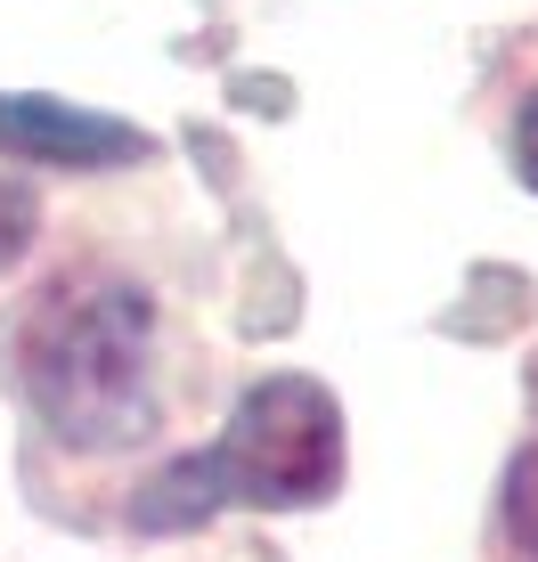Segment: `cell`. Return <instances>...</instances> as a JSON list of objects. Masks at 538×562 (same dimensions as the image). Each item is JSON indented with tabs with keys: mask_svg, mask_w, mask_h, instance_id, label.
<instances>
[{
	"mask_svg": "<svg viewBox=\"0 0 538 562\" xmlns=\"http://www.w3.org/2000/svg\"><path fill=\"white\" fill-rule=\"evenodd\" d=\"M25 400L66 449H139L164 416L156 310L123 278H74L25 318Z\"/></svg>",
	"mask_w": 538,
	"mask_h": 562,
	"instance_id": "6da1fadb",
	"label": "cell"
},
{
	"mask_svg": "<svg viewBox=\"0 0 538 562\" xmlns=\"http://www.w3.org/2000/svg\"><path fill=\"white\" fill-rule=\"evenodd\" d=\"M335 481H343V408L311 375H269L237 400L213 449L180 457L171 473L147 481L131 521L139 530H197L228 506L285 514V506L335 497Z\"/></svg>",
	"mask_w": 538,
	"mask_h": 562,
	"instance_id": "7a4b0ae2",
	"label": "cell"
},
{
	"mask_svg": "<svg viewBox=\"0 0 538 562\" xmlns=\"http://www.w3.org/2000/svg\"><path fill=\"white\" fill-rule=\"evenodd\" d=\"M0 155L25 164H57V171H99V164H139L147 139L114 114L66 106V99H0Z\"/></svg>",
	"mask_w": 538,
	"mask_h": 562,
	"instance_id": "3957f363",
	"label": "cell"
},
{
	"mask_svg": "<svg viewBox=\"0 0 538 562\" xmlns=\"http://www.w3.org/2000/svg\"><path fill=\"white\" fill-rule=\"evenodd\" d=\"M506 530H514V547L538 562V440L514 457V473H506Z\"/></svg>",
	"mask_w": 538,
	"mask_h": 562,
	"instance_id": "277c9868",
	"label": "cell"
},
{
	"mask_svg": "<svg viewBox=\"0 0 538 562\" xmlns=\"http://www.w3.org/2000/svg\"><path fill=\"white\" fill-rule=\"evenodd\" d=\"M25 245H33V188L0 180V269L25 261Z\"/></svg>",
	"mask_w": 538,
	"mask_h": 562,
	"instance_id": "5b68a950",
	"label": "cell"
},
{
	"mask_svg": "<svg viewBox=\"0 0 538 562\" xmlns=\"http://www.w3.org/2000/svg\"><path fill=\"white\" fill-rule=\"evenodd\" d=\"M514 164H523V180L538 188V99L523 106V123H514Z\"/></svg>",
	"mask_w": 538,
	"mask_h": 562,
	"instance_id": "8992f818",
	"label": "cell"
},
{
	"mask_svg": "<svg viewBox=\"0 0 538 562\" xmlns=\"http://www.w3.org/2000/svg\"><path fill=\"white\" fill-rule=\"evenodd\" d=\"M530 392H538V367H530Z\"/></svg>",
	"mask_w": 538,
	"mask_h": 562,
	"instance_id": "52a82bcc",
	"label": "cell"
}]
</instances>
